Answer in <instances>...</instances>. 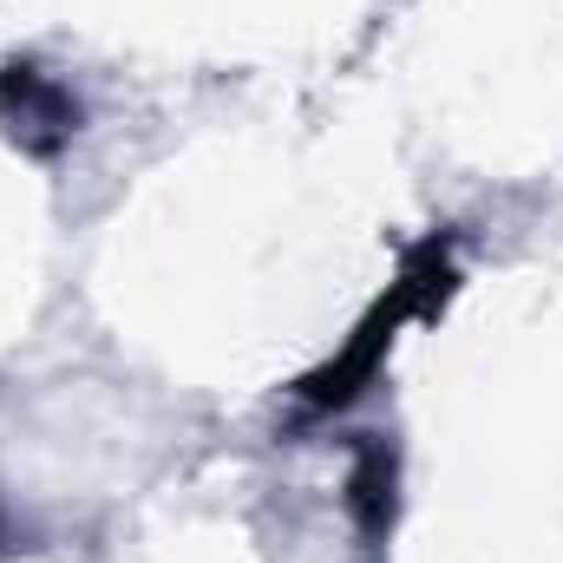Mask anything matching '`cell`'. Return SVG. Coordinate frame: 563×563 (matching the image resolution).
<instances>
[{
	"instance_id": "6da1fadb",
	"label": "cell",
	"mask_w": 563,
	"mask_h": 563,
	"mask_svg": "<svg viewBox=\"0 0 563 563\" xmlns=\"http://www.w3.org/2000/svg\"><path fill=\"white\" fill-rule=\"evenodd\" d=\"M452 288H459L452 236L432 230L426 243H413V250L400 256V276L367 301V314L354 321V334L341 341V354H328L321 367H308V374L295 380V400H301L308 413H341V407H354V400L374 387V374L387 367L400 328H407V321H432V314L452 301Z\"/></svg>"
},
{
	"instance_id": "7a4b0ae2",
	"label": "cell",
	"mask_w": 563,
	"mask_h": 563,
	"mask_svg": "<svg viewBox=\"0 0 563 563\" xmlns=\"http://www.w3.org/2000/svg\"><path fill=\"white\" fill-rule=\"evenodd\" d=\"M79 125H86V106L40 59H0V139L20 144L40 164H53L79 139Z\"/></svg>"
},
{
	"instance_id": "3957f363",
	"label": "cell",
	"mask_w": 563,
	"mask_h": 563,
	"mask_svg": "<svg viewBox=\"0 0 563 563\" xmlns=\"http://www.w3.org/2000/svg\"><path fill=\"white\" fill-rule=\"evenodd\" d=\"M347 511L361 525V538H387L394 531V511H400V452L387 439H361L354 445V465H347Z\"/></svg>"
}]
</instances>
